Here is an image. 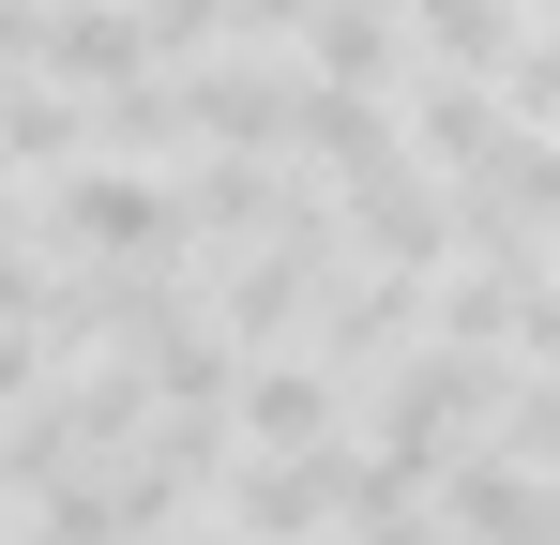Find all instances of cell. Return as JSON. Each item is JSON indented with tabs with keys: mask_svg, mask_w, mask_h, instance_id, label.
Wrapping results in <instances>:
<instances>
[{
	"mask_svg": "<svg viewBox=\"0 0 560 545\" xmlns=\"http://www.w3.org/2000/svg\"><path fill=\"white\" fill-rule=\"evenodd\" d=\"M0 212H15V152H0Z\"/></svg>",
	"mask_w": 560,
	"mask_h": 545,
	"instance_id": "6",
	"label": "cell"
},
{
	"mask_svg": "<svg viewBox=\"0 0 560 545\" xmlns=\"http://www.w3.org/2000/svg\"><path fill=\"white\" fill-rule=\"evenodd\" d=\"M334 394H349V363L258 349V363H243V409H228V425H243V454H334V425H349Z\"/></svg>",
	"mask_w": 560,
	"mask_h": 545,
	"instance_id": "2",
	"label": "cell"
},
{
	"mask_svg": "<svg viewBox=\"0 0 560 545\" xmlns=\"http://www.w3.org/2000/svg\"><path fill=\"white\" fill-rule=\"evenodd\" d=\"M46 228L77 243V258H121V272H152L167 243H183V197L152 167H61L46 182Z\"/></svg>",
	"mask_w": 560,
	"mask_h": 545,
	"instance_id": "1",
	"label": "cell"
},
{
	"mask_svg": "<svg viewBox=\"0 0 560 545\" xmlns=\"http://www.w3.org/2000/svg\"><path fill=\"white\" fill-rule=\"evenodd\" d=\"M228 15H258V31H303V15H318V0H228Z\"/></svg>",
	"mask_w": 560,
	"mask_h": 545,
	"instance_id": "5",
	"label": "cell"
},
{
	"mask_svg": "<svg viewBox=\"0 0 560 545\" xmlns=\"http://www.w3.org/2000/svg\"><path fill=\"white\" fill-rule=\"evenodd\" d=\"M485 545H560V500H530V515H500Z\"/></svg>",
	"mask_w": 560,
	"mask_h": 545,
	"instance_id": "4",
	"label": "cell"
},
{
	"mask_svg": "<svg viewBox=\"0 0 560 545\" xmlns=\"http://www.w3.org/2000/svg\"><path fill=\"white\" fill-rule=\"evenodd\" d=\"M303 61H318V91H394V0H318L303 15Z\"/></svg>",
	"mask_w": 560,
	"mask_h": 545,
	"instance_id": "3",
	"label": "cell"
}]
</instances>
